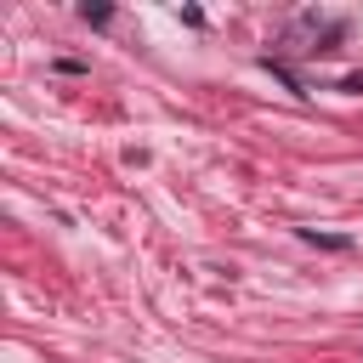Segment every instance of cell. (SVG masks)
<instances>
[{"instance_id":"obj_2","label":"cell","mask_w":363,"mask_h":363,"mask_svg":"<svg viewBox=\"0 0 363 363\" xmlns=\"http://www.w3.org/2000/svg\"><path fill=\"white\" fill-rule=\"evenodd\" d=\"M340 91H363V74H346V79H340Z\"/></svg>"},{"instance_id":"obj_1","label":"cell","mask_w":363,"mask_h":363,"mask_svg":"<svg viewBox=\"0 0 363 363\" xmlns=\"http://www.w3.org/2000/svg\"><path fill=\"white\" fill-rule=\"evenodd\" d=\"M301 238H306V244H318V250H352V238H346V233H318V227H301Z\"/></svg>"}]
</instances>
